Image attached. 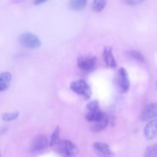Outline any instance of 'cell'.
<instances>
[{"label": "cell", "instance_id": "17", "mask_svg": "<svg viewBox=\"0 0 157 157\" xmlns=\"http://www.w3.org/2000/svg\"><path fill=\"white\" fill-rule=\"evenodd\" d=\"M19 113L18 111L12 112V113H6L2 115V120L3 121H12L14 120H16L18 117Z\"/></svg>", "mask_w": 157, "mask_h": 157}, {"label": "cell", "instance_id": "8", "mask_svg": "<svg viewBox=\"0 0 157 157\" xmlns=\"http://www.w3.org/2000/svg\"><path fill=\"white\" fill-rule=\"evenodd\" d=\"M94 150L99 157H113V153L110 150V146L107 144L96 142L94 144Z\"/></svg>", "mask_w": 157, "mask_h": 157}, {"label": "cell", "instance_id": "20", "mask_svg": "<svg viewBox=\"0 0 157 157\" xmlns=\"http://www.w3.org/2000/svg\"><path fill=\"white\" fill-rule=\"evenodd\" d=\"M156 89H157V80H156Z\"/></svg>", "mask_w": 157, "mask_h": 157}, {"label": "cell", "instance_id": "13", "mask_svg": "<svg viewBox=\"0 0 157 157\" xmlns=\"http://www.w3.org/2000/svg\"><path fill=\"white\" fill-rule=\"evenodd\" d=\"M87 4V0H70L69 6L72 10L81 11L85 9Z\"/></svg>", "mask_w": 157, "mask_h": 157}, {"label": "cell", "instance_id": "6", "mask_svg": "<svg viewBox=\"0 0 157 157\" xmlns=\"http://www.w3.org/2000/svg\"><path fill=\"white\" fill-rule=\"evenodd\" d=\"M97 64V58L92 55L84 56L78 59V66L84 71H90L95 67Z\"/></svg>", "mask_w": 157, "mask_h": 157}, {"label": "cell", "instance_id": "14", "mask_svg": "<svg viewBox=\"0 0 157 157\" xmlns=\"http://www.w3.org/2000/svg\"><path fill=\"white\" fill-rule=\"evenodd\" d=\"M107 0H94L92 3V10L95 12H101L105 8Z\"/></svg>", "mask_w": 157, "mask_h": 157}, {"label": "cell", "instance_id": "15", "mask_svg": "<svg viewBox=\"0 0 157 157\" xmlns=\"http://www.w3.org/2000/svg\"><path fill=\"white\" fill-rule=\"evenodd\" d=\"M59 134H60V127H57L55 129V130H54L52 136H51L50 142H49V145H50V147H53L58 144V141L60 140Z\"/></svg>", "mask_w": 157, "mask_h": 157}, {"label": "cell", "instance_id": "1", "mask_svg": "<svg viewBox=\"0 0 157 157\" xmlns=\"http://www.w3.org/2000/svg\"><path fill=\"white\" fill-rule=\"evenodd\" d=\"M55 150L61 157H76L79 153L77 146L68 140H61L55 146Z\"/></svg>", "mask_w": 157, "mask_h": 157}, {"label": "cell", "instance_id": "5", "mask_svg": "<svg viewBox=\"0 0 157 157\" xmlns=\"http://www.w3.org/2000/svg\"><path fill=\"white\" fill-rule=\"evenodd\" d=\"M49 142L47 136L44 135H38L32 140L30 145V150L33 153H41L45 150L48 146Z\"/></svg>", "mask_w": 157, "mask_h": 157}, {"label": "cell", "instance_id": "16", "mask_svg": "<svg viewBox=\"0 0 157 157\" xmlns=\"http://www.w3.org/2000/svg\"><path fill=\"white\" fill-rule=\"evenodd\" d=\"M144 157H157V144L147 147L144 152Z\"/></svg>", "mask_w": 157, "mask_h": 157}, {"label": "cell", "instance_id": "2", "mask_svg": "<svg viewBox=\"0 0 157 157\" xmlns=\"http://www.w3.org/2000/svg\"><path fill=\"white\" fill-rule=\"evenodd\" d=\"M115 81H116L117 87L120 93L125 94L130 90V81L129 79L128 73L124 67H121L117 71Z\"/></svg>", "mask_w": 157, "mask_h": 157}, {"label": "cell", "instance_id": "7", "mask_svg": "<svg viewBox=\"0 0 157 157\" xmlns=\"http://www.w3.org/2000/svg\"><path fill=\"white\" fill-rule=\"evenodd\" d=\"M157 118V103H150L143 109L140 113L142 121H148Z\"/></svg>", "mask_w": 157, "mask_h": 157}, {"label": "cell", "instance_id": "3", "mask_svg": "<svg viewBox=\"0 0 157 157\" xmlns=\"http://www.w3.org/2000/svg\"><path fill=\"white\" fill-rule=\"evenodd\" d=\"M70 88L72 91L84 97L85 99H89L91 96V88L84 80H78L71 83Z\"/></svg>", "mask_w": 157, "mask_h": 157}, {"label": "cell", "instance_id": "4", "mask_svg": "<svg viewBox=\"0 0 157 157\" xmlns=\"http://www.w3.org/2000/svg\"><path fill=\"white\" fill-rule=\"evenodd\" d=\"M19 43L26 48L36 49L41 46V42L39 38L30 32L21 34L18 38Z\"/></svg>", "mask_w": 157, "mask_h": 157}, {"label": "cell", "instance_id": "19", "mask_svg": "<svg viewBox=\"0 0 157 157\" xmlns=\"http://www.w3.org/2000/svg\"><path fill=\"white\" fill-rule=\"evenodd\" d=\"M47 1H48V0H35V2H34V4L40 5V4H42V3L46 2Z\"/></svg>", "mask_w": 157, "mask_h": 157}, {"label": "cell", "instance_id": "11", "mask_svg": "<svg viewBox=\"0 0 157 157\" xmlns=\"http://www.w3.org/2000/svg\"><path fill=\"white\" fill-rule=\"evenodd\" d=\"M104 61H105L106 65L110 68H114L117 66V61L115 60L114 57L113 55V52H112V48L111 47H105L104 50Z\"/></svg>", "mask_w": 157, "mask_h": 157}, {"label": "cell", "instance_id": "10", "mask_svg": "<svg viewBox=\"0 0 157 157\" xmlns=\"http://www.w3.org/2000/svg\"><path fill=\"white\" fill-rule=\"evenodd\" d=\"M108 117L105 113L102 116L101 119L91 123V130L95 133H98L104 130L108 125Z\"/></svg>", "mask_w": 157, "mask_h": 157}, {"label": "cell", "instance_id": "21", "mask_svg": "<svg viewBox=\"0 0 157 157\" xmlns=\"http://www.w3.org/2000/svg\"><path fill=\"white\" fill-rule=\"evenodd\" d=\"M0 157H1V154H0Z\"/></svg>", "mask_w": 157, "mask_h": 157}, {"label": "cell", "instance_id": "9", "mask_svg": "<svg viewBox=\"0 0 157 157\" xmlns=\"http://www.w3.org/2000/svg\"><path fill=\"white\" fill-rule=\"evenodd\" d=\"M144 135L148 140H152L157 137V119L149 121L144 128Z\"/></svg>", "mask_w": 157, "mask_h": 157}, {"label": "cell", "instance_id": "18", "mask_svg": "<svg viewBox=\"0 0 157 157\" xmlns=\"http://www.w3.org/2000/svg\"><path fill=\"white\" fill-rule=\"evenodd\" d=\"M128 53H129V55H130L131 58H133V59L139 61V62H144V61H145V58H144V55H143L141 52H137V51L132 50V51H129Z\"/></svg>", "mask_w": 157, "mask_h": 157}, {"label": "cell", "instance_id": "12", "mask_svg": "<svg viewBox=\"0 0 157 157\" xmlns=\"http://www.w3.org/2000/svg\"><path fill=\"white\" fill-rule=\"evenodd\" d=\"M12 81V75L9 72L0 73V92L6 90Z\"/></svg>", "mask_w": 157, "mask_h": 157}]
</instances>
